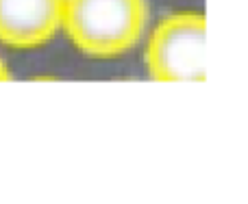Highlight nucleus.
<instances>
[{"label": "nucleus", "mask_w": 248, "mask_h": 204, "mask_svg": "<svg viewBox=\"0 0 248 204\" xmlns=\"http://www.w3.org/2000/svg\"><path fill=\"white\" fill-rule=\"evenodd\" d=\"M148 0H65L63 22L74 48L92 59H116L140 44Z\"/></svg>", "instance_id": "f257e3e1"}, {"label": "nucleus", "mask_w": 248, "mask_h": 204, "mask_svg": "<svg viewBox=\"0 0 248 204\" xmlns=\"http://www.w3.org/2000/svg\"><path fill=\"white\" fill-rule=\"evenodd\" d=\"M4 81H11V70L7 68V63H4L2 59H0V83Z\"/></svg>", "instance_id": "20e7f679"}, {"label": "nucleus", "mask_w": 248, "mask_h": 204, "mask_svg": "<svg viewBox=\"0 0 248 204\" xmlns=\"http://www.w3.org/2000/svg\"><path fill=\"white\" fill-rule=\"evenodd\" d=\"M65 0H0V44L16 50L48 44L63 22Z\"/></svg>", "instance_id": "7ed1b4c3"}, {"label": "nucleus", "mask_w": 248, "mask_h": 204, "mask_svg": "<svg viewBox=\"0 0 248 204\" xmlns=\"http://www.w3.org/2000/svg\"><path fill=\"white\" fill-rule=\"evenodd\" d=\"M207 20L201 13H174L153 29L146 42V72L159 83L205 81Z\"/></svg>", "instance_id": "f03ea898"}]
</instances>
